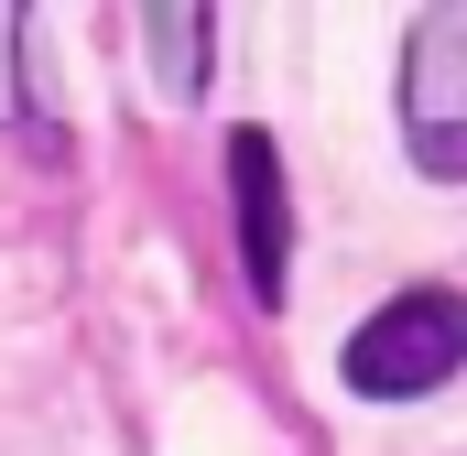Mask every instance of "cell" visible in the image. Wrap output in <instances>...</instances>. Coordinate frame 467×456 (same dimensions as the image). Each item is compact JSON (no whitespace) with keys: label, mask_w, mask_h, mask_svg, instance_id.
I'll list each match as a JSON object with an SVG mask.
<instances>
[{"label":"cell","mask_w":467,"mask_h":456,"mask_svg":"<svg viewBox=\"0 0 467 456\" xmlns=\"http://www.w3.org/2000/svg\"><path fill=\"white\" fill-rule=\"evenodd\" d=\"M457 369H467V294H446V283L391 294L348 337V391H369V402H424Z\"/></svg>","instance_id":"obj_1"},{"label":"cell","mask_w":467,"mask_h":456,"mask_svg":"<svg viewBox=\"0 0 467 456\" xmlns=\"http://www.w3.org/2000/svg\"><path fill=\"white\" fill-rule=\"evenodd\" d=\"M402 130L435 185H467V0L413 11L402 33Z\"/></svg>","instance_id":"obj_2"},{"label":"cell","mask_w":467,"mask_h":456,"mask_svg":"<svg viewBox=\"0 0 467 456\" xmlns=\"http://www.w3.org/2000/svg\"><path fill=\"white\" fill-rule=\"evenodd\" d=\"M229 196H239V261H250V294L283 305L294 218H283V152H272V130H239V141H229Z\"/></svg>","instance_id":"obj_3"},{"label":"cell","mask_w":467,"mask_h":456,"mask_svg":"<svg viewBox=\"0 0 467 456\" xmlns=\"http://www.w3.org/2000/svg\"><path fill=\"white\" fill-rule=\"evenodd\" d=\"M141 33H152V77H163V98H196V88H207V33H218V11L174 0V11H152Z\"/></svg>","instance_id":"obj_4"}]
</instances>
